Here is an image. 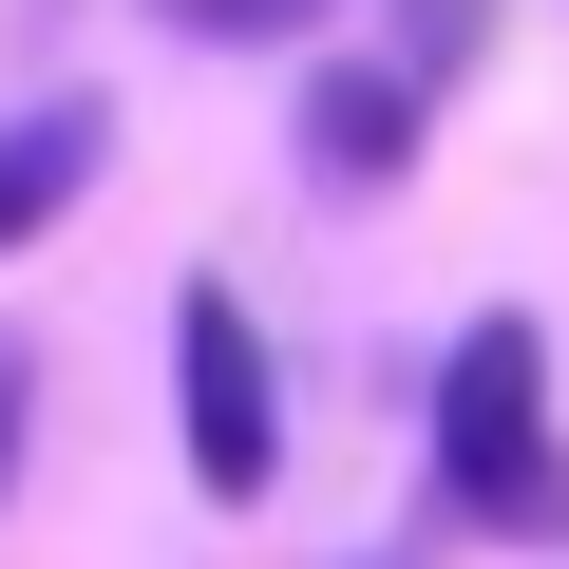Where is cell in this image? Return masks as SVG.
I'll return each mask as SVG.
<instances>
[{
  "instance_id": "1",
  "label": "cell",
  "mask_w": 569,
  "mask_h": 569,
  "mask_svg": "<svg viewBox=\"0 0 569 569\" xmlns=\"http://www.w3.org/2000/svg\"><path fill=\"white\" fill-rule=\"evenodd\" d=\"M437 512L493 550H569V437H550V323L475 305L437 342Z\"/></svg>"
},
{
  "instance_id": "2",
  "label": "cell",
  "mask_w": 569,
  "mask_h": 569,
  "mask_svg": "<svg viewBox=\"0 0 569 569\" xmlns=\"http://www.w3.org/2000/svg\"><path fill=\"white\" fill-rule=\"evenodd\" d=\"M171 437H190V493L209 512H266L284 493V361H266V323H247L228 266L171 284Z\"/></svg>"
},
{
  "instance_id": "3",
  "label": "cell",
  "mask_w": 569,
  "mask_h": 569,
  "mask_svg": "<svg viewBox=\"0 0 569 569\" xmlns=\"http://www.w3.org/2000/svg\"><path fill=\"white\" fill-rule=\"evenodd\" d=\"M284 152H305V190H399L437 152V96H399L380 58H305V96H284Z\"/></svg>"
},
{
  "instance_id": "4",
  "label": "cell",
  "mask_w": 569,
  "mask_h": 569,
  "mask_svg": "<svg viewBox=\"0 0 569 569\" xmlns=\"http://www.w3.org/2000/svg\"><path fill=\"white\" fill-rule=\"evenodd\" d=\"M96 171H114V96H20L0 114V266H20L39 228H77Z\"/></svg>"
},
{
  "instance_id": "5",
  "label": "cell",
  "mask_w": 569,
  "mask_h": 569,
  "mask_svg": "<svg viewBox=\"0 0 569 569\" xmlns=\"http://www.w3.org/2000/svg\"><path fill=\"white\" fill-rule=\"evenodd\" d=\"M493 20H512V0H380V77H399V96H437V114H456V77H475V58H493Z\"/></svg>"
},
{
  "instance_id": "6",
  "label": "cell",
  "mask_w": 569,
  "mask_h": 569,
  "mask_svg": "<svg viewBox=\"0 0 569 569\" xmlns=\"http://www.w3.org/2000/svg\"><path fill=\"white\" fill-rule=\"evenodd\" d=\"M171 39H228V58H323V20L342 0H152Z\"/></svg>"
},
{
  "instance_id": "7",
  "label": "cell",
  "mask_w": 569,
  "mask_h": 569,
  "mask_svg": "<svg viewBox=\"0 0 569 569\" xmlns=\"http://www.w3.org/2000/svg\"><path fill=\"white\" fill-rule=\"evenodd\" d=\"M20 456H39V342L0 323V512H20Z\"/></svg>"
},
{
  "instance_id": "8",
  "label": "cell",
  "mask_w": 569,
  "mask_h": 569,
  "mask_svg": "<svg viewBox=\"0 0 569 569\" xmlns=\"http://www.w3.org/2000/svg\"><path fill=\"white\" fill-rule=\"evenodd\" d=\"M361 569H399V550H361Z\"/></svg>"
}]
</instances>
